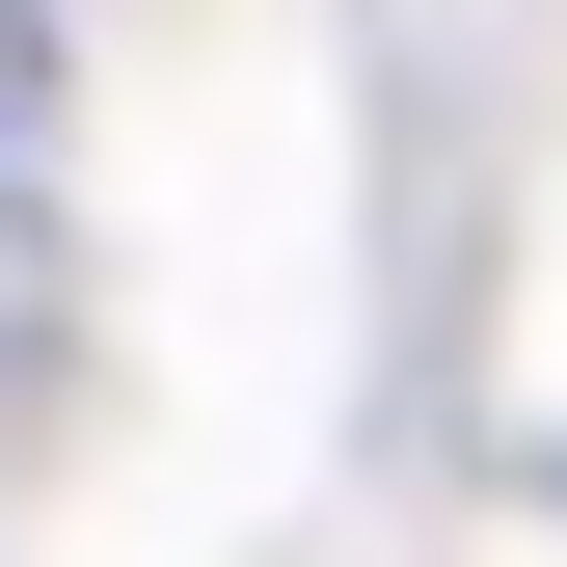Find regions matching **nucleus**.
Instances as JSON below:
<instances>
[{"label":"nucleus","mask_w":567,"mask_h":567,"mask_svg":"<svg viewBox=\"0 0 567 567\" xmlns=\"http://www.w3.org/2000/svg\"><path fill=\"white\" fill-rule=\"evenodd\" d=\"M0 109H28V28H0Z\"/></svg>","instance_id":"f257e3e1"}]
</instances>
